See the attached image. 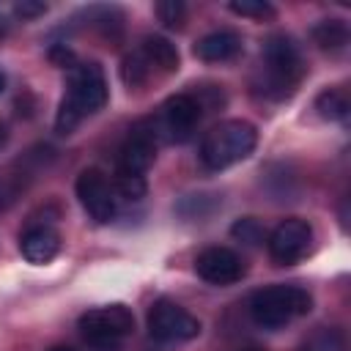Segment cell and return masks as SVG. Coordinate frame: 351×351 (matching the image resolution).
I'll list each match as a JSON object with an SVG mask.
<instances>
[{"label":"cell","mask_w":351,"mask_h":351,"mask_svg":"<svg viewBox=\"0 0 351 351\" xmlns=\"http://www.w3.org/2000/svg\"><path fill=\"white\" fill-rule=\"evenodd\" d=\"M140 52L145 55V60H148L151 66H159L162 71H176L178 63H181L176 44L167 41L165 36H145Z\"/></svg>","instance_id":"obj_14"},{"label":"cell","mask_w":351,"mask_h":351,"mask_svg":"<svg viewBox=\"0 0 351 351\" xmlns=\"http://www.w3.org/2000/svg\"><path fill=\"white\" fill-rule=\"evenodd\" d=\"M134 332V315L126 304H107L80 315V335L90 351H121Z\"/></svg>","instance_id":"obj_5"},{"label":"cell","mask_w":351,"mask_h":351,"mask_svg":"<svg viewBox=\"0 0 351 351\" xmlns=\"http://www.w3.org/2000/svg\"><path fill=\"white\" fill-rule=\"evenodd\" d=\"M313 310V296L299 285H269L250 296V315L263 329H280Z\"/></svg>","instance_id":"obj_4"},{"label":"cell","mask_w":351,"mask_h":351,"mask_svg":"<svg viewBox=\"0 0 351 351\" xmlns=\"http://www.w3.org/2000/svg\"><path fill=\"white\" fill-rule=\"evenodd\" d=\"M195 271H197L200 280H206L211 285H233L244 277L247 266L228 247H206L195 258Z\"/></svg>","instance_id":"obj_10"},{"label":"cell","mask_w":351,"mask_h":351,"mask_svg":"<svg viewBox=\"0 0 351 351\" xmlns=\"http://www.w3.org/2000/svg\"><path fill=\"white\" fill-rule=\"evenodd\" d=\"M315 110L324 121H343L348 115V96L340 88H324L315 96Z\"/></svg>","instance_id":"obj_16"},{"label":"cell","mask_w":351,"mask_h":351,"mask_svg":"<svg viewBox=\"0 0 351 351\" xmlns=\"http://www.w3.org/2000/svg\"><path fill=\"white\" fill-rule=\"evenodd\" d=\"M0 33H3V25H0Z\"/></svg>","instance_id":"obj_30"},{"label":"cell","mask_w":351,"mask_h":351,"mask_svg":"<svg viewBox=\"0 0 351 351\" xmlns=\"http://www.w3.org/2000/svg\"><path fill=\"white\" fill-rule=\"evenodd\" d=\"M49 351H74V348H66V346H52Z\"/></svg>","instance_id":"obj_28"},{"label":"cell","mask_w":351,"mask_h":351,"mask_svg":"<svg viewBox=\"0 0 351 351\" xmlns=\"http://www.w3.org/2000/svg\"><path fill=\"white\" fill-rule=\"evenodd\" d=\"M241 36L233 33V30H214V33H206L203 38H197L195 44V55L206 63H225V60H233L239 52H241Z\"/></svg>","instance_id":"obj_13"},{"label":"cell","mask_w":351,"mask_h":351,"mask_svg":"<svg viewBox=\"0 0 351 351\" xmlns=\"http://www.w3.org/2000/svg\"><path fill=\"white\" fill-rule=\"evenodd\" d=\"M261 63H263V80H261V90L269 96V99H288L299 80H302V55H299V47L293 44L291 36H271L266 44H263V52H261Z\"/></svg>","instance_id":"obj_3"},{"label":"cell","mask_w":351,"mask_h":351,"mask_svg":"<svg viewBox=\"0 0 351 351\" xmlns=\"http://www.w3.org/2000/svg\"><path fill=\"white\" fill-rule=\"evenodd\" d=\"M145 176H129V173H118L115 176V192L123 197V200H140L145 197Z\"/></svg>","instance_id":"obj_20"},{"label":"cell","mask_w":351,"mask_h":351,"mask_svg":"<svg viewBox=\"0 0 351 351\" xmlns=\"http://www.w3.org/2000/svg\"><path fill=\"white\" fill-rule=\"evenodd\" d=\"M247 351H258V348H247Z\"/></svg>","instance_id":"obj_29"},{"label":"cell","mask_w":351,"mask_h":351,"mask_svg":"<svg viewBox=\"0 0 351 351\" xmlns=\"http://www.w3.org/2000/svg\"><path fill=\"white\" fill-rule=\"evenodd\" d=\"M107 101V80L99 63H77L69 69V82H66V96L60 99L58 115H55V129L60 134H71L82 118L99 112Z\"/></svg>","instance_id":"obj_1"},{"label":"cell","mask_w":351,"mask_h":351,"mask_svg":"<svg viewBox=\"0 0 351 351\" xmlns=\"http://www.w3.org/2000/svg\"><path fill=\"white\" fill-rule=\"evenodd\" d=\"M148 74H151V63L145 60L143 52H132V55L123 58V63H121V77H123V82H126L129 88L143 85V82L148 80Z\"/></svg>","instance_id":"obj_18"},{"label":"cell","mask_w":351,"mask_h":351,"mask_svg":"<svg viewBox=\"0 0 351 351\" xmlns=\"http://www.w3.org/2000/svg\"><path fill=\"white\" fill-rule=\"evenodd\" d=\"M266 244H269V255L274 263H280V266L299 263L313 250V228L307 219L288 217L269 233Z\"/></svg>","instance_id":"obj_8"},{"label":"cell","mask_w":351,"mask_h":351,"mask_svg":"<svg viewBox=\"0 0 351 351\" xmlns=\"http://www.w3.org/2000/svg\"><path fill=\"white\" fill-rule=\"evenodd\" d=\"M14 14L22 19H36L41 14H47V3H36V0H22L14 5Z\"/></svg>","instance_id":"obj_25"},{"label":"cell","mask_w":351,"mask_h":351,"mask_svg":"<svg viewBox=\"0 0 351 351\" xmlns=\"http://www.w3.org/2000/svg\"><path fill=\"white\" fill-rule=\"evenodd\" d=\"M200 118H203V104H200V99L192 96V93H176V96H170V99L165 101L159 123H162L167 140L184 143V140H189L192 132L197 129Z\"/></svg>","instance_id":"obj_9"},{"label":"cell","mask_w":351,"mask_h":351,"mask_svg":"<svg viewBox=\"0 0 351 351\" xmlns=\"http://www.w3.org/2000/svg\"><path fill=\"white\" fill-rule=\"evenodd\" d=\"M304 351H346V337H343L340 329H332V326L326 329V326H321L318 332L310 335Z\"/></svg>","instance_id":"obj_19"},{"label":"cell","mask_w":351,"mask_h":351,"mask_svg":"<svg viewBox=\"0 0 351 351\" xmlns=\"http://www.w3.org/2000/svg\"><path fill=\"white\" fill-rule=\"evenodd\" d=\"M5 140H8V126H5L3 121H0V148L5 145Z\"/></svg>","instance_id":"obj_26"},{"label":"cell","mask_w":351,"mask_h":351,"mask_svg":"<svg viewBox=\"0 0 351 351\" xmlns=\"http://www.w3.org/2000/svg\"><path fill=\"white\" fill-rule=\"evenodd\" d=\"M230 233H233L236 239L247 241V244H258V241H263V225H261L255 217L236 219V222H233V228H230Z\"/></svg>","instance_id":"obj_23"},{"label":"cell","mask_w":351,"mask_h":351,"mask_svg":"<svg viewBox=\"0 0 351 351\" xmlns=\"http://www.w3.org/2000/svg\"><path fill=\"white\" fill-rule=\"evenodd\" d=\"M154 137L156 134H151V132L134 129L118 151V173L143 176L156 159V140Z\"/></svg>","instance_id":"obj_11"},{"label":"cell","mask_w":351,"mask_h":351,"mask_svg":"<svg viewBox=\"0 0 351 351\" xmlns=\"http://www.w3.org/2000/svg\"><path fill=\"white\" fill-rule=\"evenodd\" d=\"M156 16L165 27H181L186 19V5L181 0H162L156 3Z\"/></svg>","instance_id":"obj_22"},{"label":"cell","mask_w":351,"mask_h":351,"mask_svg":"<svg viewBox=\"0 0 351 351\" xmlns=\"http://www.w3.org/2000/svg\"><path fill=\"white\" fill-rule=\"evenodd\" d=\"M148 332L159 343H186L200 335V321L170 299H159L148 310Z\"/></svg>","instance_id":"obj_6"},{"label":"cell","mask_w":351,"mask_h":351,"mask_svg":"<svg viewBox=\"0 0 351 351\" xmlns=\"http://www.w3.org/2000/svg\"><path fill=\"white\" fill-rule=\"evenodd\" d=\"M313 41L321 49H326V52L346 49V44H348V25L343 19H321L313 27Z\"/></svg>","instance_id":"obj_15"},{"label":"cell","mask_w":351,"mask_h":351,"mask_svg":"<svg viewBox=\"0 0 351 351\" xmlns=\"http://www.w3.org/2000/svg\"><path fill=\"white\" fill-rule=\"evenodd\" d=\"M3 90H5V74L0 71V93H3Z\"/></svg>","instance_id":"obj_27"},{"label":"cell","mask_w":351,"mask_h":351,"mask_svg":"<svg viewBox=\"0 0 351 351\" xmlns=\"http://www.w3.org/2000/svg\"><path fill=\"white\" fill-rule=\"evenodd\" d=\"M74 189H77L80 206L85 208V214L96 225H107L115 217V186L110 184V178L99 167L82 170L77 176Z\"/></svg>","instance_id":"obj_7"},{"label":"cell","mask_w":351,"mask_h":351,"mask_svg":"<svg viewBox=\"0 0 351 351\" xmlns=\"http://www.w3.org/2000/svg\"><path fill=\"white\" fill-rule=\"evenodd\" d=\"M19 252L27 263L44 266L60 252V233L49 225H30L19 236Z\"/></svg>","instance_id":"obj_12"},{"label":"cell","mask_w":351,"mask_h":351,"mask_svg":"<svg viewBox=\"0 0 351 351\" xmlns=\"http://www.w3.org/2000/svg\"><path fill=\"white\" fill-rule=\"evenodd\" d=\"M228 8L239 16H250V19H271L274 16V5L263 3V0H233L228 3Z\"/></svg>","instance_id":"obj_21"},{"label":"cell","mask_w":351,"mask_h":351,"mask_svg":"<svg viewBox=\"0 0 351 351\" xmlns=\"http://www.w3.org/2000/svg\"><path fill=\"white\" fill-rule=\"evenodd\" d=\"M27 186V173L25 170H5L0 173V211L16 203V197Z\"/></svg>","instance_id":"obj_17"},{"label":"cell","mask_w":351,"mask_h":351,"mask_svg":"<svg viewBox=\"0 0 351 351\" xmlns=\"http://www.w3.org/2000/svg\"><path fill=\"white\" fill-rule=\"evenodd\" d=\"M49 60H52L55 66H60V69H74V66H77V58H74V52H71L66 44H55V47L49 49Z\"/></svg>","instance_id":"obj_24"},{"label":"cell","mask_w":351,"mask_h":351,"mask_svg":"<svg viewBox=\"0 0 351 351\" xmlns=\"http://www.w3.org/2000/svg\"><path fill=\"white\" fill-rule=\"evenodd\" d=\"M258 145V129L250 121L230 118L211 126L200 143V162L208 170H225L247 159Z\"/></svg>","instance_id":"obj_2"}]
</instances>
